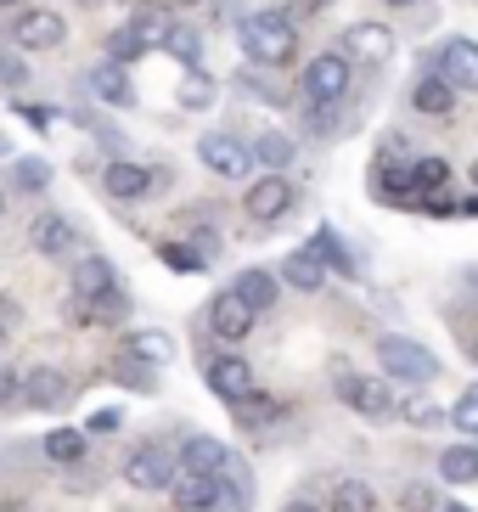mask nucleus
Returning <instances> with one entry per match:
<instances>
[{"label": "nucleus", "mask_w": 478, "mask_h": 512, "mask_svg": "<svg viewBox=\"0 0 478 512\" xmlns=\"http://www.w3.org/2000/svg\"><path fill=\"white\" fill-rule=\"evenodd\" d=\"M237 40H242V51H248V62L282 68V62H293V51H299V23L287 12H248Z\"/></svg>", "instance_id": "obj_1"}, {"label": "nucleus", "mask_w": 478, "mask_h": 512, "mask_svg": "<svg viewBox=\"0 0 478 512\" xmlns=\"http://www.w3.org/2000/svg\"><path fill=\"white\" fill-rule=\"evenodd\" d=\"M377 366H383V377H400V383H434L439 377L434 349L417 344V338H400V332L377 338Z\"/></svg>", "instance_id": "obj_2"}, {"label": "nucleus", "mask_w": 478, "mask_h": 512, "mask_svg": "<svg viewBox=\"0 0 478 512\" xmlns=\"http://www.w3.org/2000/svg\"><path fill=\"white\" fill-rule=\"evenodd\" d=\"M299 91H304V102L332 107L338 96L349 91V57H344V51H321V57L299 74Z\"/></svg>", "instance_id": "obj_3"}, {"label": "nucleus", "mask_w": 478, "mask_h": 512, "mask_svg": "<svg viewBox=\"0 0 478 512\" xmlns=\"http://www.w3.org/2000/svg\"><path fill=\"white\" fill-rule=\"evenodd\" d=\"M124 479L135 490H169L180 479V456H169L164 445H135L130 462H124Z\"/></svg>", "instance_id": "obj_4"}, {"label": "nucleus", "mask_w": 478, "mask_h": 512, "mask_svg": "<svg viewBox=\"0 0 478 512\" xmlns=\"http://www.w3.org/2000/svg\"><path fill=\"white\" fill-rule=\"evenodd\" d=\"M338 400H344V406H355L360 417H372V422H389L394 417V400H389V389H383V377L338 372Z\"/></svg>", "instance_id": "obj_5"}, {"label": "nucleus", "mask_w": 478, "mask_h": 512, "mask_svg": "<svg viewBox=\"0 0 478 512\" xmlns=\"http://www.w3.org/2000/svg\"><path fill=\"white\" fill-rule=\"evenodd\" d=\"M197 158H203V169H214L220 181H237V175H248V164H254V147H242L237 136H203L197 141Z\"/></svg>", "instance_id": "obj_6"}, {"label": "nucleus", "mask_w": 478, "mask_h": 512, "mask_svg": "<svg viewBox=\"0 0 478 512\" xmlns=\"http://www.w3.org/2000/svg\"><path fill=\"white\" fill-rule=\"evenodd\" d=\"M62 40H68V23H62L57 12H45V6L40 12H23L12 23V46L17 51H57Z\"/></svg>", "instance_id": "obj_7"}, {"label": "nucleus", "mask_w": 478, "mask_h": 512, "mask_svg": "<svg viewBox=\"0 0 478 512\" xmlns=\"http://www.w3.org/2000/svg\"><path fill=\"white\" fill-rule=\"evenodd\" d=\"M344 57L349 62H366V68H383L394 57V34L383 23H349L344 29Z\"/></svg>", "instance_id": "obj_8"}, {"label": "nucleus", "mask_w": 478, "mask_h": 512, "mask_svg": "<svg viewBox=\"0 0 478 512\" xmlns=\"http://www.w3.org/2000/svg\"><path fill=\"white\" fill-rule=\"evenodd\" d=\"M248 220H259V226H276L287 209H293V186H287V175H265V181L248 186Z\"/></svg>", "instance_id": "obj_9"}, {"label": "nucleus", "mask_w": 478, "mask_h": 512, "mask_svg": "<svg viewBox=\"0 0 478 512\" xmlns=\"http://www.w3.org/2000/svg\"><path fill=\"white\" fill-rule=\"evenodd\" d=\"M434 74L445 79L450 91H478V46L473 40H445Z\"/></svg>", "instance_id": "obj_10"}, {"label": "nucleus", "mask_w": 478, "mask_h": 512, "mask_svg": "<svg viewBox=\"0 0 478 512\" xmlns=\"http://www.w3.org/2000/svg\"><path fill=\"white\" fill-rule=\"evenodd\" d=\"M68 377L57 372V366H29L23 372V406H34V411H62L68 406Z\"/></svg>", "instance_id": "obj_11"}, {"label": "nucleus", "mask_w": 478, "mask_h": 512, "mask_svg": "<svg viewBox=\"0 0 478 512\" xmlns=\"http://www.w3.org/2000/svg\"><path fill=\"white\" fill-rule=\"evenodd\" d=\"M209 389L220 394L225 406H237V400L254 394V372H248L242 355H214V361H209Z\"/></svg>", "instance_id": "obj_12"}, {"label": "nucleus", "mask_w": 478, "mask_h": 512, "mask_svg": "<svg viewBox=\"0 0 478 512\" xmlns=\"http://www.w3.org/2000/svg\"><path fill=\"white\" fill-rule=\"evenodd\" d=\"M209 327L220 332L225 344H242L248 332H254V310L237 299V293H214V304H209Z\"/></svg>", "instance_id": "obj_13"}, {"label": "nucleus", "mask_w": 478, "mask_h": 512, "mask_svg": "<svg viewBox=\"0 0 478 512\" xmlns=\"http://www.w3.org/2000/svg\"><path fill=\"white\" fill-rule=\"evenodd\" d=\"M220 479H209V473H180L175 484H169V501H175L180 512H209L220 507Z\"/></svg>", "instance_id": "obj_14"}, {"label": "nucleus", "mask_w": 478, "mask_h": 512, "mask_svg": "<svg viewBox=\"0 0 478 512\" xmlns=\"http://www.w3.org/2000/svg\"><path fill=\"white\" fill-rule=\"evenodd\" d=\"M225 462H231V451H225L214 434H192L180 445V473H209V479H220Z\"/></svg>", "instance_id": "obj_15"}, {"label": "nucleus", "mask_w": 478, "mask_h": 512, "mask_svg": "<svg viewBox=\"0 0 478 512\" xmlns=\"http://www.w3.org/2000/svg\"><path fill=\"white\" fill-rule=\"evenodd\" d=\"M29 248H34V254H45V259H68V248H74V231H68V220H62V214H34Z\"/></svg>", "instance_id": "obj_16"}, {"label": "nucleus", "mask_w": 478, "mask_h": 512, "mask_svg": "<svg viewBox=\"0 0 478 512\" xmlns=\"http://www.w3.org/2000/svg\"><path fill=\"white\" fill-rule=\"evenodd\" d=\"M113 265H107L102 254H79V265H74V299H85V304H96L102 293H113Z\"/></svg>", "instance_id": "obj_17"}, {"label": "nucleus", "mask_w": 478, "mask_h": 512, "mask_svg": "<svg viewBox=\"0 0 478 512\" xmlns=\"http://www.w3.org/2000/svg\"><path fill=\"white\" fill-rule=\"evenodd\" d=\"M411 107H417L422 119H450V113H456V91H450L439 74H422L417 91H411Z\"/></svg>", "instance_id": "obj_18"}, {"label": "nucleus", "mask_w": 478, "mask_h": 512, "mask_svg": "<svg viewBox=\"0 0 478 512\" xmlns=\"http://www.w3.org/2000/svg\"><path fill=\"white\" fill-rule=\"evenodd\" d=\"M231 293H237V299L248 304L254 316H265L270 304H276V293H282V282H276L270 271H259V265H248V271L237 276V287H231Z\"/></svg>", "instance_id": "obj_19"}, {"label": "nucleus", "mask_w": 478, "mask_h": 512, "mask_svg": "<svg viewBox=\"0 0 478 512\" xmlns=\"http://www.w3.org/2000/svg\"><path fill=\"white\" fill-rule=\"evenodd\" d=\"M282 282H293L299 293H321V287H327V265H321L310 248H293V254L282 259Z\"/></svg>", "instance_id": "obj_20"}, {"label": "nucleus", "mask_w": 478, "mask_h": 512, "mask_svg": "<svg viewBox=\"0 0 478 512\" xmlns=\"http://www.w3.org/2000/svg\"><path fill=\"white\" fill-rule=\"evenodd\" d=\"M90 91L102 96V102H113V107L135 102V85H130V74H124L119 62H96V68H90Z\"/></svg>", "instance_id": "obj_21"}, {"label": "nucleus", "mask_w": 478, "mask_h": 512, "mask_svg": "<svg viewBox=\"0 0 478 512\" xmlns=\"http://www.w3.org/2000/svg\"><path fill=\"white\" fill-rule=\"evenodd\" d=\"M439 479H445V484H473L478 479V445H473V439L439 451Z\"/></svg>", "instance_id": "obj_22"}, {"label": "nucleus", "mask_w": 478, "mask_h": 512, "mask_svg": "<svg viewBox=\"0 0 478 512\" xmlns=\"http://www.w3.org/2000/svg\"><path fill=\"white\" fill-rule=\"evenodd\" d=\"M158 51H169L175 62H186V74H197V68H203V29L175 23V29L164 34V46H158Z\"/></svg>", "instance_id": "obj_23"}, {"label": "nucleus", "mask_w": 478, "mask_h": 512, "mask_svg": "<svg viewBox=\"0 0 478 512\" xmlns=\"http://www.w3.org/2000/svg\"><path fill=\"white\" fill-rule=\"evenodd\" d=\"M304 248H310V254L321 259V265H332V271H344V276H355V259H349L344 237H338V231H332V226H315V237L304 242Z\"/></svg>", "instance_id": "obj_24"}, {"label": "nucleus", "mask_w": 478, "mask_h": 512, "mask_svg": "<svg viewBox=\"0 0 478 512\" xmlns=\"http://www.w3.org/2000/svg\"><path fill=\"white\" fill-rule=\"evenodd\" d=\"M214 96H220V85H214V79L203 74V68H197V74H180L175 102L186 107V113H209V107H214Z\"/></svg>", "instance_id": "obj_25"}, {"label": "nucleus", "mask_w": 478, "mask_h": 512, "mask_svg": "<svg viewBox=\"0 0 478 512\" xmlns=\"http://www.w3.org/2000/svg\"><path fill=\"white\" fill-rule=\"evenodd\" d=\"M158 372H164V366L135 361L130 349H124V355H113V377H119V383H130L135 394H152V389H158Z\"/></svg>", "instance_id": "obj_26"}, {"label": "nucleus", "mask_w": 478, "mask_h": 512, "mask_svg": "<svg viewBox=\"0 0 478 512\" xmlns=\"http://www.w3.org/2000/svg\"><path fill=\"white\" fill-rule=\"evenodd\" d=\"M124 349H130L135 361H152V366H169V355H175V344H169V332H152V327L130 332V338H124Z\"/></svg>", "instance_id": "obj_27"}, {"label": "nucleus", "mask_w": 478, "mask_h": 512, "mask_svg": "<svg viewBox=\"0 0 478 512\" xmlns=\"http://www.w3.org/2000/svg\"><path fill=\"white\" fill-rule=\"evenodd\" d=\"M220 490H225V501H231V512H248V507H254V479H248V467H242L237 456L220 467Z\"/></svg>", "instance_id": "obj_28"}, {"label": "nucleus", "mask_w": 478, "mask_h": 512, "mask_svg": "<svg viewBox=\"0 0 478 512\" xmlns=\"http://www.w3.org/2000/svg\"><path fill=\"white\" fill-rule=\"evenodd\" d=\"M85 445H90L85 428H51V434H45V456L62 462V467H74L79 456H85Z\"/></svg>", "instance_id": "obj_29"}, {"label": "nucleus", "mask_w": 478, "mask_h": 512, "mask_svg": "<svg viewBox=\"0 0 478 512\" xmlns=\"http://www.w3.org/2000/svg\"><path fill=\"white\" fill-rule=\"evenodd\" d=\"M254 164H265L270 175H282V169L293 164V141H287L282 130H265V136H254Z\"/></svg>", "instance_id": "obj_30"}, {"label": "nucleus", "mask_w": 478, "mask_h": 512, "mask_svg": "<svg viewBox=\"0 0 478 512\" xmlns=\"http://www.w3.org/2000/svg\"><path fill=\"white\" fill-rule=\"evenodd\" d=\"M102 186H107V192H113V197H141V192H147V186H152V175H147V169H141V164H107Z\"/></svg>", "instance_id": "obj_31"}, {"label": "nucleus", "mask_w": 478, "mask_h": 512, "mask_svg": "<svg viewBox=\"0 0 478 512\" xmlns=\"http://www.w3.org/2000/svg\"><path fill=\"white\" fill-rule=\"evenodd\" d=\"M332 512H377V490L366 479H338V490H332Z\"/></svg>", "instance_id": "obj_32"}, {"label": "nucleus", "mask_w": 478, "mask_h": 512, "mask_svg": "<svg viewBox=\"0 0 478 512\" xmlns=\"http://www.w3.org/2000/svg\"><path fill=\"white\" fill-rule=\"evenodd\" d=\"M377 192L400 197V203H422V192H417V169H411V164H383V175H377Z\"/></svg>", "instance_id": "obj_33"}, {"label": "nucleus", "mask_w": 478, "mask_h": 512, "mask_svg": "<svg viewBox=\"0 0 478 512\" xmlns=\"http://www.w3.org/2000/svg\"><path fill=\"white\" fill-rule=\"evenodd\" d=\"M130 29L147 40V46H164V34L175 29V17H169V6H141V12L130 17Z\"/></svg>", "instance_id": "obj_34"}, {"label": "nucleus", "mask_w": 478, "mask_h": 512, "mask_svg": "<svg viewBox=\"0 0 478 512\" xmlns=\"http://www.w3.org/2000/svg\"><path fill=\"white\" fill-rule=\"evenodd\" d=\"M400 417L411 422V428H439V422H445V411L434 406V394H428V389H417V394L400 406Z\"/></svg>", "instance_id": "obj_35"}, {"label": "nucleus", "mask_w": 478, "mask_h": 512, "mask_svg": "<svg viewBox=\"0 0 478 512\" xmlns=\"http://www.w3.org/2000/svg\"><path fill=\"white\" fill-rule=\"evenodd\" d=\"M231 411H237L242 428H265V422L282 417V406H276V400H265V394H248V400H237Z\"/></svg>", "instance_id": "obj_36"}, {"label": "nucleus", "mask_w": 478, "mask_h": 512, "mask_svg": "<svg viewBox=\"0 0 478 512\" xmlns=\"http://www.w3.org/2000/svg\"><path fill=\"white\" fill-rule=\"evenodd\" d=\"M12 186H17V192H45V186H51L45 158H17V164H12Z\"/></svg>", "instance_id": "obj_37"}, {"label": "nucleus", "mask_w": 478, "mask_h": 512, "mask_svg": "<svg viewBox=\"0 0 478 512\" xmlns=\"http://www.w3.org/2000/svg\"><path fill=\"white\" fill-rule=\"evenodd\" d=\"M141 51H152V46L135 29H113V34H107V62H119V68H124V62H135Z\"/></svg>", "instance_id": "obj_38"}, {"label": "nucleus", "mask_w": 478, "mask_h": 512, "mask_svg": "<svg viewBox=\"0 0 478 512\" xmlns=\"http://www.w3.org/2000/svg\"><path fill=\"white\" fill-rule=\"evenodd\" d=\"M411 169H417V192H422V197H439V186L450 181V164H445V158H411Z\"/></svg>", "instance_id": "obj_39"}, {"label": "nucleus", "mask_w": 478, "mask_h": 512, "mask_svg": "<svg viewBox=\"0 0 478 512\" xmlns=\"http://www.w3.org/2000/svg\"><path fill=\"white\" fill-rule=\"evenodd\" d=\"M158 259H164L169 271H180V276H197L203 265H209V259L197 254V248H186V242H164V248H158Z\"/></svg>", "instance_id": "obj_40"}, {"label": "nucleus", "mask_w": 478, "mask_h": 512, "mask_svg": "<svg viewBox=\"0 0 478 512\" xmlns=\"http://www.w3.org/2000/svg\"><path fill=\"white\" fill-rule=\"evenodd\" d=\"M450 422H456V434H473L478 439V383L456 400V406H450Z\"/></svg>", "instance_id": "obj_41"}, {"label": "nucleus", "mask_w": 478, "mask_h": 512, "mask_svg": "<svg viewBox=\"0 0 478 512\" xmlns=\"http://www.w3.org/2000/svg\"><path fill=\"white\" fill-rule=\"evenodd\" d=\"M90 321H124L130 316V299H124V287H113V293H102L96 304H85Z\"/></svg>", "instance_id": "obj_42"}, {"label": "nucleus", "mask_w": 478, "mask_h": 512, "mask_svg": "<svg viewBox=\"0 0 478 512\" xmlns=\"http://www.w3.org/2000/svg\"><path fill=\"white\" fill-rule=\"evenodd\" d=\"M119 422H124V411L107 406V411H96V417L85 422V434H119Z\"/></svg>", "instance_id": "obj_43"}, {"label": "nucleus", "mask_w": 478, "mask_h": 512, "mask_svg": "<svg viewBox=\"0 0 478 512\" xmlns=\"http://www.w3.org/2000/svg\"><path fill=\"white\" fill-rule=\"evenodd\" d=\"M0 79H6V85H29V68H23L12 51H0Z\"/></svg>", "instance_id": "obj_44"}, {"label": "nucleus", "mask_w": 478, "mask_h": 512, "mask_svg": "<svg viewBox=\"0 0 478 512\" xmlns=\"http://www.w3.org/2000/svg\"><path fill=\"white\" fill-rule=\"evenodd\" d=\"M17 389H23V383H17L6 366H0V406H17Z\"/></svg>", "instance_id": "obj_45"}, {"label": "nucleus", "mask_w": 478, "mask_h": 512, "mask_svg": "<svg viewBox=\"0 0 478 512\" xmlns=\"http://www.w3.org/2000/svg\"><path fill=\"white\" fill-rule=\"evenodd\" d=\"M192 248H197L203 259H214V254H220V231H197V242H192Z\"/></svg>", "instance_id": "obj_46"}, {"label": "nucleus", "mask_w": 478, "mask_h": 512, "mask_svg": "<svg viewBox=\"0 0 478 512\" xmlns=\"http://www.w3.org/2000/svg\"><path fill=\"white\" fill-rule=\"evenodd\" d=\"M23 119H29L34 130H51V119H57V113H51V107H23Z\"/></svg>", "instance_id": "obj_47"}, {"label": "nucleus", "mask_w": 478, "mask_h": 512, "mask_svg": "<svg viewBox=\"0 0 478 512\" xmlns=\"http://www.w3.org/2000/svg\"><path fill=\"white\" fill-rule=\"evenodd\" d=\"M282 512H321V507H315V501H287Z\"/></svg>", "instance_id": "obj_48"}, {"label": "nucleus", "mask_w": 478, "mask_h": 512, "mask_svg": "<svg viewBox=\"0 0 478 512\" xmlns=\"http://www.w3.org/2000/svg\"><path fill=\"white\" fill-rule=\"evenodd\" d=\"M169 12H180V6H203V0H164Z\"/></svg>", "instance_id": "obj_49"}, {"label": "nucleus", "mask_w": 478, "mask_h": 512, "mask_svg": "<svg viewBox=\"0 0 478 512\" xmlns=\"http://www.w3.org/2000/svg\"><path fill=\"white\" fill-rule=\"evenodd\" d=\"M462 214H478V197H473V192H467V203H462Z\"/></svg>", "instance_id": "obj_50"}, {"label": "nucleus", "mask_w": 478, "mask_h": 512, "mask_svg": "<svg viewBox=\"0 0 478 512\" xmlns=\"http://www.w3.org/2000/svg\"><path fill=\"white\" fill-rule=\"evenodd\" d=\"M0 158H12V141H6V130H0Z\"/></svg>", "instance_id": "obj_51"}, {"label": "nucleus", "mask_w": 478, "mask_h": 512, "mask_svg": "<svg viewBox=\"0 0 478 512\" xmlns=\"http://www.w3.org/2000/svg\"><path fill=\"white\" fill-rule=\"evenodd\" d=\"M462 282H467V287H478V271H467V276H462Z\"/></svg>", "instance_id": "obj_52"}, {"label": "nucleus", "mask_w": 478, "mask_h": 512, "mask_svg": "<svg viewBox=\"0 0 478 512\" xmlns=\"http://www.w3.org/2000/svg\"><path fill=\"white\" fill-rule=\"evenodd\" d=\"M467 355H473V361H478V338H473V344H467Z\"/></svg>", "instance_id": "obj_53"}, {"label": "nucleus", "mask_w": 478, "mask_h": 512, "mask_svg": "<svg viewBox=\"0 0 478 512\" xmlns=\"http://www.w3.org/2000/svg\"><path fill=\"white\" fill-rule=\"evenodd\" d=\"M389 6H417V0H389Z\"/></svg>", "instance_id": "obj_54"}, {"label": "nucleus", "mask_w": 478, "mask_h": 512, "mask_svg": "<svg viewBox=\"0 0 478 512\" xmlns=\"http://www.w3.org/2000/svg\"><path fill=\"white\" fill-rule=\"evenodd\" d=\"M473 186H478V158H473Z\"/></svg>", "instance_id": "obj_55"}, {"label": "nucleus", "mask_w": 478, "mask_h": 512, "mask_svg": "<svg viewBox=\"0 0 478 512\" xmlns=\"http://www.w3.org/2000/svg\"><path fill=\"white\" fill-rule=\"evenodd\" d=\"M6 6H17V0H0V12H6Z\"/></svg>", "instance_id": "obj_56"}, {"label": "nucleus", "mask_w": 478, "mask_h": 512, "mask_svg": "<svg viewBox=\"0 0 478 512\" xmlns=\"http://www.w3.org/2000/svg\"><path fill=\"white\" fill-rule=\"evenodd\" d=\"M0 214H6V192H0Z\"/></svg>", "instance_id": "obj_57"}, {"label": "nucleus", "mask_w": 478, "mask_h": 512, "mask_svg": "<svg viewBox=\"0 0 478 512\" xmlns=\"http://www.w3.org/2000/svg\"><path fill=\"white\" fill-rule=\"evenodd\" d=\"M445 512H467V507H445Z\"/></svg>", "instance_id": "obj_58"}, {"label": "nucleus", "mask_w": 478, "mask_h": 512, "mask_svg": "<svg viewBox=\"0 0 478 512\" xmlns=\"http://www.w3.org/2000/svg\"><path fill=\"white\" fill-rule=\"evenodd\" d=\"M310 6H327V0H310Z\"/></svg>", "instance_id": "obj_59"}]
</instances>
